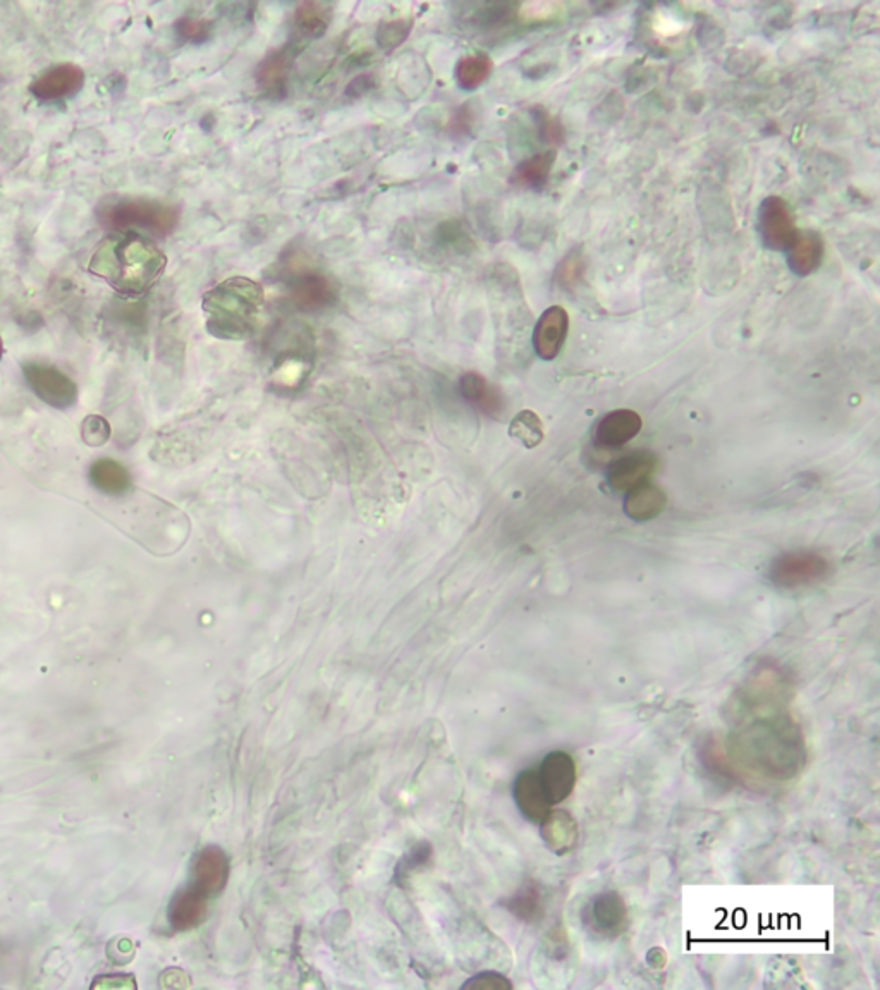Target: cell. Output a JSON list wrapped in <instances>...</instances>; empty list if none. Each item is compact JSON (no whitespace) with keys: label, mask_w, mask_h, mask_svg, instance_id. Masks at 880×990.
Wrapping results in <instances>:
<instances>
[{"label":"cell","mask_w":880,"mask_h":990,"mask_svg":"<svg viewBox=\"0 0 880 990\" xmlns=\"http://www.w3.org/2000/svg\"><path fill=\"white\" fill-rule=\"evenodd\" d=\"M165 263L164 253L145 234L114 231L93 253L90 272L124 296H140L159 281Z\"/></svg>","instance_id":"obj_1"},{"label":"cell","mask_w":880,"mask_h":990,"mask_svg":"<svg viewBox=\"0 0 880 990\" xmlns=\"http://www.w3.org/2000/svg\"><path fill=\"white\" fill-rule=\"evenodd\" d=\"M265 294L248 277H231L203 296V312L212 336L224 341H245L257 332Z\"/></svg>","instance_id":"obj_2"},{"label":"cell","mask_w":880,"mask_h":990,"mask_svg":"<svg viewBox=\"0 0 880 990\" xmlns=\"http://www.w3.org/2000/svg\"><path fill=\"white\" fill-rule=\"evenodd\" d=\"M179 208L147 198H114L98 207V219L112 231L171 234L179 224Z\"/></svg>","instance_id":"obj_3"},{"label":"cell","mask_w":880,"mask_h":990,"mask_svg":"<svg viewBox=\"0 0 880 990\" xmlns=\"http://www.w3.org/2000/svg\"><path fill=\"white\" fill-rule=\"evenodd\" d=\"M23 375L40 401L49 404L55 410H69L78 403V385L68 373L62 372L54 365L40 361H26L23 365Z\"/></svg>","instance_id":"obj_4"},{"label":"cell","mask_w":880,"mask_h":990,"mask_svg":"<svg viewBox=\"0 0 880 990\" xmlns=\"http://www.w3.org/2000/svg\"><path fill=\"white\" fill-rule=\"evenodd\" d=\"M289 298L300 312L315 313L336 305L337 288L327 275L298 265L289 269L286 277Z\"/></svg>","instance_id":"obj_5"},{"label":"cell","mask_w":880,"mask_h":990,"mask_svg":"<svg viewBox=\"0 0 880 990\" xmlns=\"http://www.w3.org/2000/svg\"><path fill=\"white\" fill-rule=\"evenodd\" d=\"M829 561L815 552H789L772 561L769 578L777 588L795 590L824 580L829 575Z\"/></svg>","instance_id":"obj_6"},{"label":"cell","mask_w":880,"mask_h":990,"mask_svg":"<svg viewBox=\"0 0 880 990\" xmlns=\"http://www.w3.org/2000/svg\"><path fill=\"white\" fill-rule=\"evenodd\" d=\"M758 233L767 250L786 253L793 245L798 227L789 203L781 196H769L758 208Z\"/></svg>","instance_id":"obj_7"},{"label":"cell","mask_w":880,"mask_h":990,"mask_svg":"<svg viewBox=\"0 0 880 990\" xmlns=\"http://www.w3.org/2000/svg\"><path fill=\"white\" fill-rule=\"evenodd\" d=\"M588 932L600 939H616L628 927V908L619 893L597 894L583 910Z\"/></svg>","instance_id":"obj_8"},{"label":"cell","mask_w":880,"mask_h":990,"mask_svg":"<svg viewBox=\"0 0 880 990\" xmlns=\"http://www.w3.org/2000/svg\"><path fill=\"white\" fill-rule=\"evenodd\" d=\"M85 86V71L76 64H57L38 74L31 83L30 92L40 102L52 104L78 95Z\"/></svg>","instance_id":"obj_9"},{"label":"cell","mask_w":880,"mask_h":990,"mask_svg":"<svg viewBox=\"0 0 880 990\" xmlns=\"http://www.w3.org/2000/svg\"><path fill=\"white\" fill-rule=\"evenodd\" d=\"M537 772L550 805H559L564 800H568L578 779L575 758L569 753L557 750L549 753L542 760Z\"/></svg>","instance_id":"obj_10"},{"label":"cell","mask_w":880,"mask_h":990,"mask_svg":"<svg viewBox=\"0 0 880 990\" xmlns=\"http://www.w3.org/2000/svg\"><path fill=\"white\" fill-rule=\"evenodd\" d=\"M569 330V315L563 306H550L538 318L533 330V349L544 361L556 360L563 351Z\"/></svg>","instance_id":"obj_11"},{"label":"cell","mask_w":880,"mask_h":990,"mask_svg":"<svg viewBox=\"0 0 880 990\" xmlns=\"http://www.w3.org/2000/svg\"><path fill=\"white\" fill-rule=\"evenodd\" d=\"M659 468V458L648 451H635L616 459L607 470V482L614 492H630L648 482Z\"/></svg>","instance_id":"obj_12"},{"label":"cell","mask_w":880,"mask_h":990,"mask_svg":"<svg viewBox=\"0 0 880 990\" xmlns=\"http://www.w3.org/2000/svg\"><path fill=\"white\" fill-rule=\"evenodd\" d=\"M514 801L521 815L533 824H542L552 813L544 788L538 779L537 769H526L516 777L513 786Z\"/></svg>","instance_id":"obj_13"},{"label":"cell","mask_w":880,"mask_h":990,"mask_svg":"<svg viewBox=\"0 0 880 990\" xmlns=\"http://www.w3.org/2000/svg\"><path fill=\"white\" fill-rule=\"evenodd\" d=\"M193 879V887L207 894L208 898L222 893L229 879V860L226 853L217 846H208L200 851L193 867Z\"/></svg>","instance_id":"obj_14"},{"label":"cell","mask_w":880,"mask_h":990,"mask_svg":"<svg viewBox=\"0 0 880 990\" xmlns=\"http://www.w3.org/2000/svg\"><path fill=\"white\" fill-rule=\"evenodd\" d=\"M459 392L475 410L490 418H502L506 411V399L494 384L477 372H466L459 379Z\"/></svg>","instance_id":"obj_15"},{"label":"cell","mask_w":880,"mask_h":990,"mask_svg":"<svg viewBox=\"0 0 880 990\" xmlns=\"http://www.w3.org/2000/svg\"><path fill=\"white\" fill-rule=\"evenodd\" d=\"M293 59V45H288L270 54L258 66L257 83L265 97L281 100L288 95V80Z\"/></svg>","instance_id":"obj_16"},{"label":"cell","mask_w":880,"mask_h":990,"mask_svg":"<svg viewBox=\"0 0 880 990\" xmlns=\"http://www.w3.org/2000/svg\"><path fill=\"white\" fill-rule=\"evenodd\" d=\"M642 416L633 410H614L597 423L595 440L602 447H621L640 434Z\"/></svg>","instance_id":"obj_17"},{"label":"cell","mask_w":880,"mask_h":990,"mask_svg":"<svg viewBox=\"0 0 880 990\" xmlns=\"http://www.w3.org/2000/svg\"><path fill=\"white\" fill-rule=\"evenodd\" d=\"M788 267L798 277H807L817 272L824 262V239L817 231L803 229L796 234L793 245L789 246Z\"/></svg>","instance_id":"obj_18"},{"label":"cell","mask_w":880,"mask_h":990,"mask_svg":"<svg viewBox=\"0 0 880 990\" xmlns=\"http://www.w3.org/2000/svg\"><path fill=\"white\" fill-rule=\"evenodd\" d=\"M667 506V495L659 485L648 482L638 485L630 492H626L624 497V513L630 520L645 523V521L655 520L657 516L664 513Z\"/></svg>","instance_id":"obj_19"},{"label":"cell","mask_w":880,"mask_h":990,"mask_svg":"<svg viewBox=\"0 0 880 990\" xmlns=\"http://www.w3.org/2000/svg\"><path fill=\"white\" fill-rule=\"evenodd\" d=\"M88 478H90L93 489H97V492L102 495H109V497H116V499L128 494L131 485H133V478H131L128 468L121 465L116 459L110 458H100L92 463L90 471H88Z\"/></svg>","instance_id":"obj_20"},{"label":"cell","mask_w":880,"mask_h":990,"mask_svg":"<svg viewBox=\"0 0 880 990\" xmlns=\"http://www.w3.org/2000/svg\"><path fill=\"white\" fill-rule=\"evenodd\" d=\"M207 906V894L198 891L196 887H190L174 898L171 911H169V918L176 929L190 930L205 920Z\"/></svg>","instance_id":"obj_21"},{"label":"cell","mask_w":880,"mask_h":990,"mask_svg":"<svg viewBox=\"0 0 880 990\" xmlns=\"http://www.w3.org/2000/svg\"><path fill=\"white\" fill-rule=\"evenodd\" d=\"M540 827H542L540 832H542L545 843L557 855H566L568 851L575 848L576 839H578V827H576L573 817L568 813L552 812L545 819V822L540 824Z\"/></svg>","instance_id":"obj_22"},{"label":"cell","mask_w":880,"mask_h":990,"mask_svg":"<svg viewBox=\"0 0 880 990\" xmlns=\"http://www.w3.org/2000/svg\"><path fill=\"white\" fill-rule=\"evenodd\" d=\"M554 162H556V152H554V150L533 155L530 159L523 160V162L516 167L513 181L518 184L520 188H526V190H540V188L545 186V183L549 181L550 172H552V165H554Z\"/></svg>","instance_id":"obj_23"},{"label":"cell","mask_w":880,"mask_h":990,"mask_svg":"<svg viewBox=\"0 0 880 990\" xmlns=\"http://www.w3.org/2000/svg\"><path fill=\"white\" fill-rule=\"evenodd\" d=\"M492 71H494V62H492L489 55H466V57H463L458 62L456 80H458V85L463 90L473 92V90H477L485 81L489 80Z\"/></svg>","instance_id":"obj_24"},{"label":"cell","mask_w":880,"mask_h":990,"mask_svg":"<svg viewBox=\"0 0 880 990\" xmlns=\"http://www.w3.org/2000/svg\"><path fill=\"white\" fill-rule=\"evenodd\" d=\"M330 13L327 7L317 2H305L298 7L294 16V26L300 37L306 40L320 38L329 26Z\"/></svg>","instance_id":"obj_25"},{"label":"cell","mask_w":880,"mask_h":990,"mask_svg":"<svg viewBox=\"0 0 880 990\" xmlns=\"http://www.w3.org/2000/svg\"><path fill=\"white\" fill-rule=\"evenodd\" d=\"M509 435L526 449H535L544 440V423L532 410H523L514 416L509 425Z\"/></svg>","instance_id":"obj_26"},{"label":"cell","mask_w":880,"mask_h":990,"mask_svg":"<svg viewBox=\"0 0 880 990\" xmlns=\"http://www.w3.org/2000/svg\"><path fill=\"white\" fill-rule=\"evenodd\" d=\"M110 434H112V428L104 416L88 415L81 423V437L88 446H104L110 439Z\"/></svg>","instance_id":"obj_27"},{"label":"cell","mask_w":880,"mask_h":990,"mask_svg":"<svg viewBox=\"0 0 880 990\" xmlns=\"http://www.w3.org/2000/svg\"><path fill=\"white\" fill-rule=\"evenodd\" d=\"M411 31V21L406 19H396L380 26L377 31V42L385 50H392L399 47L408 38Z\"/></svg>","instance_id":"obj_28"},{"label":"cell","mask_w":880,"mask_h":990,"mask_svg":"<svg viewBox=\"0 0 880 990\" xmlns=\"http://www.w3.org/2000/svg\"><path fill=\"white\" fill-rule=\"evenodd\" d=\"M583 274H585V262H583V257H581V251H571L568 257L559 263V267L556 270V281L563 288H573V286L578 284Z\"/></svg>","instance_id":"obj_29"},{"label":"cell","mask_w":880,"mask_h":990,"mask_svg":"<svg viewBox=\"0 0 880 990\" xmlns=\"http://www.w3.org/2000/svg\"><path fill=\"white\" fill-rule=\"evenodd\" d=\"M563 11V6L559 2L552 0H537V2H526L520 7V18L525 23H540L556 18Z\"/></svg>","instance_id":"obj_30"},{"label":"cell","mask_w":880,"mask_h":990,"mask_svg":"<svg viewBox=\"0 0 880 990\" xmlns=\"http://www.w3.org/2000/svg\"><path fill=\"white\" fill-rule=\"evenodd\" d=\"M176 31L184 42L202 43L210 38L212 23L205 19L183 18L179 19Z\"/></svg>","instance_id":"obj_31"},{"label":"cell","mask_w":880,"mask_h":990,"mask_svg":"<svg viewBox=\"0 0 880 990\" xmlns=\"http://www.w3.org/2000/svg\"><path fill=\"white\" fill-rule=\"evenodd\" d=\"M509 910L513 911L514 915L523 918V920H532L533 917H537V911L540 910L537 891L533 887L523 889V893L516 894L511 899Z\"/></svg>","instance_id":"obj_32"},{"label":"cell","mask_w":880,"mask_h":990,"mask_svg":"<svg viewBox=\"0 0 880 990\" xmlns=\"http://www.w3.org/2000/svg\"><path fill=\"white\" fill-rule=\"evenodd\" d=\"M463 989L471 990H509L513 989V984L508 978L495 972L478 973L477 977L470 978Z\"/></svg>","instance_id":"obj_33"},{"label":"cell","mask_w":880,"mask_h":990,"mask_svg":"<svg viewBox=\"0 0 880 990\" xmlns=\"http://www.w3.org/2000/svg\"><path fill=\"white\" fill-rule=\"evenodd\" d=\"M538 129H540V136L542 140L547 141V143H552V145H559L564 141V129L559 121H556L554 117L549 116L544 110H540L537 114Z\"/></svg>","instance_id":"obj_34"},{"label":"cell","mask_w":880,"mask_h":990,"mask_svg":"<svg viewBox=\"0 0 880 990\" xmlns=\"http://www.w3.org/2000/svg\"><path fill=\"white\" fill-rule=\"evenodd\" d=\"M471 126H473V116H471L468 105H465L463 109H459L456 112V116L453 117V121L449 124V131L454 136H463L466 133H470Z\"/></svg>","instance_id":"obj_35"},{"label":"cell","mask_w":880,"mask_h":990,"mask_svg":"<svg viewBox=\"0 0 880 990\" xmlns=\"http://www.w3.org/2000/svg\"><path fill=\"white\" fill-rule=\"evenodd\" d=\"M2 355H4V343H2V336H0V360H2Z\"/></svg>","instance_id":"obj_36"}]
</instances>
